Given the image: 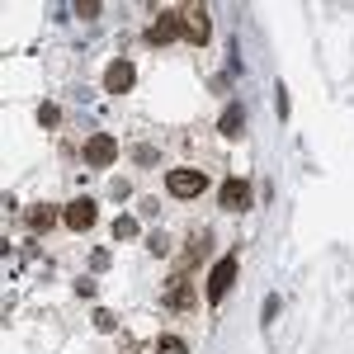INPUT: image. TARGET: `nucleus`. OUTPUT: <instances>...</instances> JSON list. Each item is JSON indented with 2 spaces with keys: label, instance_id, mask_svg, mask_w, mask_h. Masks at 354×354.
<instances>
[{
  "label": "nucleus",
  "instance_id": "obj_1",
  "mask_svg": "<svg viewBox=\"0 0 354 354\" xmlns=\"http://www.w3.org/2000/svg\"><path fill=\"white\" fill-rule=\"evenodd\" d=\"M208 185H213V165H175V170H165V194H170L175 203L203 198Z\"/></svg>",
  "mask_w": 354,
  "mask_h": 354
},
{
  "label": "nucleus",
  "instance_id": "obj_2",
  "mask_svg": "<svg viewBox=\"0 0 354 354\" xmlns=\"http://www.w3.org/2000/svg\"><path fill=\"white\" fill-rule=\"evenodd\" d=\"M236 270H241V250H227L218 265L208 270V288H203V298H208V307H218L227 293H232V283H236Z\"/></svg>",
  "mask_w": 354,
  "mask_h": 354
},
{
  "label": "nucleus",
  "instance_id": "obj_3",
  "mask_svg": "<svg viewBox=\"0 0 354 354\" xmlns=\"http://www.w3.org/2000/svg\"><path fill=\"white\" fill-rule=\"evenodd\" d=\"M118 137H109V133H90L81 142V165H90V170H109L113 161H118Z\"/></svg>",
  "mask_w": 354,
  "mask_h": 354
},
{
  "label": "nucleus",
  "instance_id": "obj_4",
  "mask_svg": "<svg viewBox=\"0 0 354 354\" xmlns=\"http://www.w3.org/2000/svg\"><path fill=\"white\" fill-rule=\"evenodd\" d=\"M175 38H185V24H180V10H151V24H147V43L151 48H170Z\"/></svg>",
  "mask_w": 354,
  "mask_h": 354
},
{
  "label": "nucleus",
  "instance_id": "obj_5",
  "mask_svg": "<svg viewBox=\"0 0 354 354\" xmlns=\"http://www.w3.org/2000/svg\"><path fill=\"white\" fill-rule=\"evenodd\" d=\"M95 222H100V203H95L90 194H81V198H71V203L62 208V227H66V232H76V236H85V232H95Z\"/></svg>",
  "mask_w": 354,
  "mask_h": 354
},
{
  "label": "nucleus",
  "instance_id": "obj_6",
  "mask_svg": "<svg viewBox=\"0 0 354 354\" xmlns=\"http://www.w3.org/2000/svg\"><path fill=\"white\" fill-rule=\"evenodd\" d=\"M180 24H185V43L203 48L213 38V19H208V5H180Z\"/></svg>",
  "mask_w": 354,
  "mask_h": 354
},
{
  "label": "nucleus",
  "instance_id": "obj_7",
  "mask_svg": "<svg viewBox=\"0 0 354 354\" xmlns=\"http://www.w3.org/2000/svg\"><path fill=\"white\" fill-rule=\"evenodd\" d=\"M208 250H213V232H208V227H203V232H189V245H185L180 260H175V279H189L194 265L208 260Z\"/></svg>",
  "mask_w": 354,
  "mask_h": 354
},
{
  "label": "nucleus",
  "instance_id": "obj_8",
  "mask_svg": "<svg viewBox=\"0 0 354 354\" xmlns=\"http://www.w3.org/2000/svg\"><path fill=\"white\" fill-rule=\"evenodd\" d=\"M218 208H222V213H245V208H250V180L227 175L222 189H218Z\"/></svg>",
  "mask_w": 354,
  "mask_h": 354
},
{
  "label": "nucleus",
  "instance_id": "obj_9",
  "mask_svg": "<svg viewBox=\"0 0 354 354\" xmlns=\"http://www.w3.org/2000/svg\"><path fill=\"white\" fill-rule=\"evenodd\" d=\"M165 312H194L198 307V283L194 279H170V288L161 293Z\"/></svg>",
  "mask_w": 354,
  "mask_h": 354
},
{
  "label": "nucleus",
  "instance_id": "obj_10",
  "mask_svg": "<svg viewBox=\"0 0 354 354\" xmlns=\"http://www.w3.org/2000/svg\"><path fill=\"white\" fill-rule=\"evenodd\" d=\"M104 95H128V90H133L137 85V66L133 62H128V57H113L109 66H104Z\"/></svg>",
  "mask_w": 354,
  "mask_h": 354
},
{
  "label": "nucleus",
  "instance_id": "obj_11",
  "mask_svg": "<svg viewBox=\"0 0 354 354\" xmlns=\"http://www.w3.org/2000/svg\"><path fill=\"white\" fill-rule=\"evenodd\" d=\"M57 222H62V208H57V203H28L24 208V227L33 236H48Z\"/></svg>",
  "mask_w": 354,
  "mask_h": 354
},
{
  "label": "nucleus",
  "instance_id": "obj_12",
  "mask_svg": "<svg viewBox=\"0 0 354 354\" xmlns=\"http://www.w3.org/2000/svg\"><path fill=\"white\" fill-rule=\"evenodd\" d=\"M128 161H133L137 170H156V165L165 161V147L161 142H133V147H128Z\"/></svg>",
  "mask_w": 354,
  "mask_h": 354
},
{
  "label": "nucleus",
  "instance_id": "obj_13",
  "mask_svg": "<svg viewBox=\"0 0 354 354\" xmlns=\"http://www.w3.org/2000/svg\"><path fill=\"white\" fill-rule=\"evenodd\" d=\"M218 133H222V142H241V137H245V109H241V104H227V109H222Z\"/></svg>",
  "mask_w": 354,
  "mask_h": 354
},
{
  "label": "nucleus",
  "instance_id": "obj_14",
  "mask_svg": "<svg viewBox=\"0 0 354 354\" xmlns=\"http://www.w3.org/2000/svg\"><path fill=\"white\" fill-rule=\"evenodd\" d=\"M147 255H175V232L156 227V232L147 236Z\"/></svg>",
  "mask_w": 354,
  "mask_h": 354
},
{
  "label": "nucleus",
  "instance_id": "obj_15",
  "mask_svg": "<svg viewBox=\"0 0 354 354\" xmlns=\"http://www.w3.org/2000/svg\"><path fill=\"white\" fill-rule=\"evenodd\" d=\"M137 232H142V222L133 213H118L113 218V241H137Z\"/></svg>",
  "mask_w": 354,
  "mask_h": 354
},
{
  "label": "nucleus",
  "instance_id": "obj_16",
  "mask_svg": "<svg viewBox=\"0 0 354 354\" xmlns=\"http://www.w3.org/2000/svg\"><path fill=\"white\" fill-rule=\"evenodd\" d=\"M38 128L57 133V128H62V104H53V100H48V104H38Z\"/></svg>",
  "mask_w": 354,
  "mask_h": 354
},
{
  "label": "nucleus",
  "instance_id": "obj_17",
  "mask_svg": "<svg viewBox=\"0 0 354 354\" xmlns=\"http://www.w3.org/2000/svg\"><path fill=\"white\" fill-rule=\"evenodd\" d=\"M156 354H189V340L185 335H161L156 340Z\"/></svg>",
  "mask_w": 354,
  "mask_h": 354
},
{
  "label": "nucleus",
  "instance_id": "obj_18",
  "mask_svg": "<svg viewBox=\"0 0 354 354\" xmlns=\"http://www.w3.org/2000/svg\"><path fill=\"white\" fill-rule=\"evenodd\" d=\"M95 330H104V335H109V330H118V312L100 307V312H95Z\"/></svg>",
  "mask_w": 354,
  "mask_h": 354
},
{
  "label": "nucleus",
  "instance_id": "obj_19",
  "mask_svg": "<svg viewBox=\"0 0 354 354\" xmlns=\"http://www.w3.org/2000/svg\"><path fill=\"white\" fill-rule=\"evenodd\" d=\"M274 113L288 118V85H283V81H274Z\"/></svg>",
  "mask_w": 354,
  "mask_h": 354
},
{
  "label": "nucleus",
  "instance_id": "obj_20",
  "mask_svg": "<svg viewBox=\"0 0 354 354\" xmlns=\"http://www.w3.org/2000/svg\"><path fill=\"white\" fill-rule=\"evenodd\" d=\"M274 317H279V293H270V298H265V317H260V326L270 330V326H274Z\"/></svg>",
  "mask_w": 354,
  "mask_h": 354
},
{
  "label": "nucleus",
  "instance_id": "obj_21",
  "mask_svg": "<svg viewBox=\"0 0 354 354\" xmlns=\"http://www.w3.org/2000/svg\"><path fill=\"white\" fill-rule=\"evenodd\" d=\"M90 270H95V274L109 270V250H90Z\"/></svg>",
  "mask_w": 354,
  "mask_h": 354
},
{
  "label": "nucleus",
  "instance_id": "obj_22",
  "mask_svg": "<svg viewBox=\"0 0 354 354\" xmlns=\"http://www.w3.org/2000/svg\"><path fill=\"white\" fill-rule=\"evenodd\" d=\"M76 15H81V19H95V15H100V0H81Z\"/></svg>",
  "mask_w": 354,
  "mask_h": 354
},
{
  "label": "nucleus",
  "instance_id": "obj_23",
  "mask_svg": "<svg viewBox=\"0 0 354 354\" xmlns=\"http://www.w3.org/2000/svg\"><path fill=\"white\" fill-rule=\"evenodd\" d=\"M128 354H137V350H128Z\"/></svg>",
  "mask_w": 354,
  "mask_h": 354
}]
</instances>
